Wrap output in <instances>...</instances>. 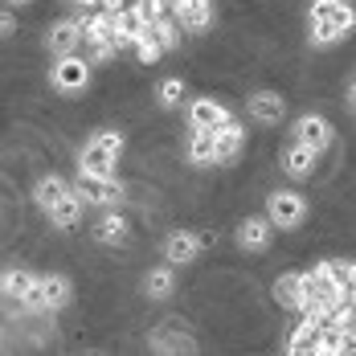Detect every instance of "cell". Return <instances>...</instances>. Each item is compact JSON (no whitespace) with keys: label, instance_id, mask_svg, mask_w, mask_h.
<instances>
[{"label":"cell","instance_id":"20","mask_svg":"<svg viewBox=\"0 0 356 356\" xmlns=\"http://www.w3.org/2000/svg\"><path fill=\"white\" fill-rule=\"evenodd\" d=\"M49 221H54L58 229H74V225L82 221V193L74 188L70 197H62V201L49 209Z\"/></svg>","mask_w":356,"mask_h":356},{"label":"cell","instance_id":"32","mask_svg":"<svg viewBox=\"0 0 356 356\" xmlns=\"http://www.w3.org/2000/svg\"><path fill=\"white\" fill-rule=\"evenodd\" d=\"M4 4H29V0H4Z\"/></svg>","mask_w":356,"mask_h":356},{"label":"cell","instance_id":"3","mask_svg":"<svg viewBox=\"0 0 356 356\" xmlns=\"http://www.w3.org/2000/svg\"><path fill=\"white\" fill-rule=\"evenodd\" d=\"M266 217L275 221V229H299L303 217H307V201L291 188H275L266 197Z\"/></svg>","mask_w":356,"mask_h":356},{"label":"cell","instance_id":"29","mask_svg":"<svg viewBox=\"0 0 356 356\" xmlns=\"http://www.w3.org/2000/svg\"><path fill=\"white\" fill-rule=\"evenodd\" d=\"M21 307H25V312H49V303H45V286H41V279H33V286H29V291H25V299H21Z\"/></svg>","mask_w":356,"mask_h":356},{"label":"cell","instance_id":"5","mask_svg":"<svg viewBox=\"0 0 356 356\" xmlns=\"http://www.w3.org/2000/svg\"><path fill=\"white\" fill-rule=\"evenodd\" d=\"M82 41H86V33H82V17H66V21H54V25H49L45 49H49L54 58H66V54H74Z\"/></svg>","mask_w":356,"mask_h":356},{"label":"cell","instance_id":"26","mask_svg":"<svg viewBox=\"0 0 356 356\" xmlns=\"http://www.w3.org/2000/svg\"><path fill=\"white\" fill-rule=\"evenodd\" d=\"M353 29L348 25H340V21H312V45H332V41H340V37H348Z\"/></svg>","mask_w":356,"mask_h":356},{"label":"cell","instance_id":"4","mask_svg":"<svg viewBox=\"0 0 356 356\" xmlns=\"http://www.w3.org/2000/svg\"><path fill=\"white\" fill-rule=\"evenodd\" d=\"M74 188L82 193V201H90V205H99V209H115V205L127 197V188L115 177H86V172H78V184H74Z\"/></svg>","mask_w":356,"mask_h":356},{"label":"cell","instance_id":"33","mask_svg":"<svg viewBox=\"0 0 356 356\" xmlns=\"http://www.w3.org/2000/svg\"><path fill=\"white\" fill-rule=\"evenodd\" d=\"M168 4H172V8H177V4H184V0H168Z\"/></svg>","mask_w":356,"mask_h":356},{"label":"cell","instance_id":"12","mask_svg":"<svg viewBox=\"0 0 356 356\" xmlns=\"http://www.w3.org/2000/svg\"><path fill=\"white\" fill-rule=\"evenodd\" d=\"M213 136H217V160H221V164H234V160L242 156V147H246V127L229 119V123L217 127Z\"/></svg>","mask_w":356,"mask_h":356},{"label":"cell","instance_id":"7","mask_svg":"<svg viewBox=\"0 0 356 356\" xmlns=\"http://www.w3.org/2000/svg\"><path fill=\"white\" fill-rule=\"evenodd\" d=\"M250 119L254 123H262V127H275V123H283V115H286V103H283V95H275V90H254L250 95Z\"/></svg>","mask_w":356,"mask_h":356},{"label":"cell","instance_id":"31","mask_svg":"<svg viewBox=\"0 0 356 356\" xmlns=\"http://www.w3.org/2000/svg\"><path fill=\"white\" fill-rule=\"evenodd\" d=\"M99 8H103V13H123L127 0H99Z\"/></svg>","mask_w":356,"mask_h":356},{"label":"cell","instance_id":"21","mask_svg":"<svg viewBox=\"0 0 356 356\" xmlns=\"http://www.w3.org/2000/svg\"><path fill=\"white\" fill-rule=\"evenodd\" d=\"M95 238H99V242H107V246L127 242V217H119L115 209H103L99 225H95Z\"/></svg>","mask_w":356,"mask_h":356},{"label":"cell","instance_id":"19","mask_svg":"<svg viewBox=\"0 0 356 356\" xmlns=\"http://www.w3.org/2000/svg\"><path fill=\"white\" fill-rule=\"evenodd\" d=\"M286 353L291 356H303V353H320V323L316 320H303L295 332H291V340H286Z\"/></svg>","mask_w":356,"mask_h":356},{"label":"cell","instance_id":"23","mask_svg":"<svg viewBox=\"0 0 356 356\" xmlns=\"http://www.w3.org/2000/svg\"><path fill=\"white\" fill-rule=\"evenodd\" d=\"M41 286H45V303H49V312H62L66 303H70V279L66 275H41Z\"/></svg>","mask_w":356,"mask_h":356},{"label":"cell","instance_id":"1","mask_svg":"<svg viewBox=\"0 0 356 356\" xmlns=\"http://www.w3.org/2000/svg\"><path fill=\"white\" fill-rule=\"evenodd\" d=\"M123 156V136L119 131H95L86 147L78 152V172L86 177H115V164Z\"/></svg>","mask_w":356,"mask_h":356},{"label":"cell","instance_id":"18","mask_svg":"<svg viewBox=\"0 0 356 356\" xmlns=\"http://www.w3.org/2000/svg\"><path fill=\"white\" fill-rule=\"evenodd\" d=\"M307 17H312V21H340V25L356 29V8L348 0H316Z\"/></svg>","mask_w":356,"mask_h":356},{"label":"cell","instance_id":"17","mask_svg":"<svg viewBox=\"0 0 356 356\" xmlns=\"http://www.w3.org/2000/svg\"><path fill=\"white\" fill-rule=\"evenodd\" d=\"M172 291H177L172 262H164V266H152V270L143 275V295H147V299H172Z\"/></svg>","mask_w":356,"mask_h":356},{"label":"cell","instance_id":"13","mask_svg":"<svg viewBox=\"0 0 356 356\" xmlns=\"http://www.w3.org/2000/svg\"><path fill=\"white\" fill-rule=\"evenodd\" d=\"M291 131H295V140L299 143H312V147H320V152L332 143V127H327L323 115H299Z\"/></svg>","mask_w":356,"mask_h":356},{"label":"cell","instance_id":"11","mask_svg":"<svg viewBox=\"0 0 356 356\" xmlns=\"http://www.w3.org/2000/svg\"><path fill=\"white\" fill-rule=\"evenodd\" d=\"M197 254H201V238L188 234V229H172V234L164 238V262H172V266L193 262Z\"/></svg>","mask_w":356,"mask_h":356},{"label":"cell","instance_id":"25","mask_svg":"<svg viewBox=\"0 0 356 356\" xmlns=\"http://www.w3.org/2000/svg\"><path fill=\"white\" fill-rule=\"evenodd\" d=\"M131 49H136V58H140L143 66H156V62L164 58V45L156 41V33H152V25H147V29L140 33V41H136Z\"/></svg>","mask_w":356,"mask_h":356},{"label":"cell","instance_id":"8","mask_svg":"<svg viewBox=\"0 0 356 356\" xmlns=\"http://www.w3.org/2000/svg\"><path fill=\"white\" fill-rule=\"evenodd\" d=\"M270 234H275V221H270V217H246V221L238 225V250L262 254V250L270 246Z\"/></svg>","mask_w":356,"mask_h":356},{"label":"cell","instance_id":"30","mask_svg":"<svg viewBox=\"0 0 356 356\" xmlns=\"http://www.w3.org/2000/svg\"><path fill=\"white\" fill-rule=\"evenodd\" d=\"M0 33H4V37H13V33H17V17H13L8 8H4V17H0Z\"/></svg>","mask_w":356,"mask_h":356},{"label":"cell","instance_id":"27","mask_svg":"<svg viewBox=\"0 0 356 356\" xmlns=\"http://www.w3.org/2000/svg\"><path fill=\"white\" fill-rule=\"evenodd\" d=\"M156 103L164 111H172L184 103V82L180 78H164V82H156Z\"/></svg>","mask_w":356,"mask_h":356},{"label":"cell","instance_id":"15","mask_svg":"<svg viewBox=\"0 0 356 356\" xmlns=\"http://www.w3.org/2000/svg\"><path fill=\"white\" fill-rule=\"evenodd\" d=\"M70 193H74V188L66 184V177H58V172H45V177L33 184V201L45 209V213H49V209H54L62 197H70Z\"/></svg>","mask_w":356,"mask_h":356},{"label":"cell","instance_id":"6","mask_svg":"<svg viewBox=\"0 0 356 356\" xmlns=\"http://www.w3.org/2000/svg\"><path fill=\"white\" fill-rule=\"evenodd\" d=\"M275 299H279L283 307H291V312H303L307 299H312V283H307V275H299V270L279 275V283H275Z\"/></svg>","mask_w":356,"mask_h":356},{"label":"cell","instance_id":"9","mask_svg":"<svg viewBox=\"0 0 356 356\" xmlns=\"http://www.w3.org/2000/svg\"><path fill=\"white\" fill-rule=\"evenodd\" d=\"M316 160H320V147H312V143H291L283 152V172L291 180H307L316 172Z\"/></svg>","mask_w":356,"mask_h":356},{"label":"cell","instance_id":"14","mask_svg":"<svg viewBox=\"0 0 356 356\" xmlns=\"http://www.w3.org/2000/svg\"><path fill=\"white\" fill-rule=\"evenodd\" d=\"M172 17L180 21V29H188V33H205V29H209V21H213L209 0H184V4L172 8Z\"/></svg>","mask_w":356,"mask_h":356},{"label":"cell","instance_id":"34","mask_svg":"<svg viewBox=\"0 0 356 356\" xmlns=\"http://www.w3.org/2000/svg\"><path fill=\"white\" fill-rule=\"evenodd\" d=\"M353 107H356V86H353Z\"/></svg>","mask_w":356,"mask_h":356},{"label":"cell","instance_id":"22","mask_svg":"<svg viewBox=\"0 0 356 356\" xmlns=\"http://www.w3.org/2000/svg\"><path fill=\"white\" fill-rule=\"evenodd\" d=\"M37 275H29V270H21V266H8L4 275H0V291H4V299H13V303H21L25 299V291L33 286Z\"/></svg>","mask_w":356,"mask_h":356},{"label":"cell","instance_id":"28","mask_svg":"<svg viewBox=\"0 0 356 356\" xmlns=\"http://www.w3.org/2000/svg\"><path fill=\"white\" fill-rule=\"evenodd\" d=\"M152 33H156V41L164 45V54H172V49L180 45V25H177V17H172V13H168V17H160V21L152 25Z\"/></svg>","mask_w":356,"mask_h":356},{"label":"cell","instance_id":"2","mask_svg":"<svg viewBox=\"0 0 356 356\" xmlns=\"http://www.w3.org/2000/svg\"><path fill=\"white\" fill-rule=\"evenodd\" d=\"M49 82H54V90H58V95H82V90L90 86V62H82L78 54L54 58Z\"/></svg>","mask_w":356,"mask_h":356},{"label":"cell","instance_id":"24","mask_svg":"<svg viewBox=\"0 0 356 356\" xmlns=\"http://www.w3.org/2000/svg\"><path fill=\"white\" fill-rule=\"evenodd\" d=\"M152 348L156 353H197V340L193 336H180V332H156L152 336Z\"/></svg>","mask_w":356,"mask_h":356},{"label":"cell","instance_id":"16","mask_svg":"<svg viewBox=\"0 0 356 356\" xmlns=\"http://www.w3.org/2000/svg\"><path fill=\"white\" fill-rule=\"evenodd\" d=\"M188 164H197V168H209V164H221L217 160V136L213 131H188Z\"/></svg>","mask_w":356,"mask_h":356},{"label":"cell","instance_id":"10","mask_svg":"<svg viewBox=\"0 0 356 356\" xmlns=\"http://www.w3.org/2000/svg\"><path fill=\"white\" fill-rule=\"evenodd\" d=\"M234 115L221 107L217 99H193L188 103V127H197V131H217L221 123H229Z\"/></svg>","mask_w":356,"mask_h":356}]
</instances>
